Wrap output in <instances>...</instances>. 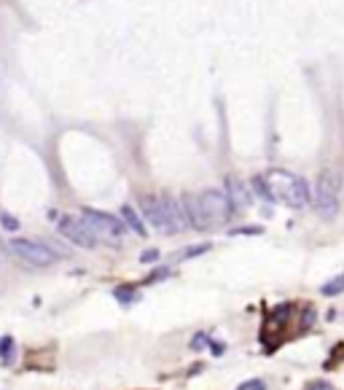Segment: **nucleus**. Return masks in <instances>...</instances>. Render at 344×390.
Instances as JSON below:
<instances>
[{"label":"nucleus","instance_id":"6ab92c4d","mask_svg":"<svg viewBox=\"0 0 344 390\" xmlns=\"http://www.w3.org/2000/svg\"><path fill=\"white\" fill-rule=\"evenodd\" d=\"M205 345H207V336H205V334H199L197 339H194V342H191V348H194V350L205 348Z\"/></svg>","mask_w":344,"mask_h":390},{"label":"nucleus","instance_id":"ddd939ff","mask_svg":"<svg viewBox=\"0 0 344 390\" xmlns=\"http://www.w3.org/2000/svg\"><path fill=\"white\" fill-rule=\"evenodd\" d=\"M237 390H266V382L264 379H248V382H242Z\"/></svg>","mask_w":344,"mask_h":390},{"label":"nucleus","instance_id":"a211bd4d","mask_svg":"<svg viewBox=\"0 0 344 390\" xmlns=\"http://www.w3.org/2000/svg\"><path fill=\"white\" fill-rule=\"evenodd\" d=\"M156 258H159V251H146V253L140 256V261H156Z\"/></svg>","mask_w":344,"mask_h":390},{"label":"nucleus","instance_id":"39448f33","mask_svg":"<svg viewBox=\"0 0 344 390\" xmlns=\"http://www.w3.org/2000/svg\"><path fill=\"white\" fill-rule=\"evenodd\" d=\"M8 251H11L16 258L27 261L30 267H52L59 261V253L54 251L52 245L38 240H27V237H16V240L8 242Z\"/></svg>","mask_w":344,"mask_h":390},{"label":"nucleus","instance_id":"6e6552de","mask_svg":"<svg viewBox=\"0 0 344 390\" xmlns=\"http://www.w3.org/2000/svg\"><path fill=\"white\" fill-rule=\"evenodd\" d=\"M226 197H229V202H231L234 210H248L253 202V194H251V188H248V183L239 180V178H234V175L226 178Z\"/></svg>","mask_w":344,"mask_h":390},{"label":"nucleus","instance_id":"f257e3e1","mask_svg":"<svg viewBox=\"0 0 344 390\" xmlns=\"http://www.w3.org/2000/svg\"><path fill=\"white\" fill-rule=\"evenodd\" d=\"M180 207H183L185 226L199 229V231L224 226L234 215V207L226 197V191H218V188H205L202 194H183Z\"/></svg>","mask_w":344,"mask_h":390},{"label":"nucleus","instance_id":"4468645a","mask_svg":"<svg viewBox=\"0 0 344 390\" xmlns=\"http://www.w3.org/2000/svg\"><path fill=\"white\" fill-rule=\"evenodd\" d=\"M304 390H333V385L331 382H326V379H312Z\"/></svg>","mask_w":344,"mask_h":390},{"label":"nucleus","instance_id":"dca6fc26","mask_svg":"<svg viewBox=\"0 0 344 390\" xmlns=\"http://www.w3.org/2000/svg\"><path fill=\"white\" fill-rule=\"evenodd\" d=\"M312 323H315V309L306 307V309H304V321H302V328H309Z\"/></svg>","mask_w":344,"mask_h":390},{"label":"nucleus","instance_id":"7ed1b4c3","mask_svg":"<svg viewBox=\"0 0 344 390\" xmlns=\"http://www.w3.org/2000/svg\"><path fill=\"white\" fill-rule=\"evenodd\" d=\"M140 202H143L146 221L159 234H180L185 229L183 207H180V202L175 200V197L161 194V197H143Z\"/></svg>","mask_w":344,"mask_h":390},{"label":"nucleus","instance_id":"1a4fd4ad","mask_svg":"<svg viewBox=\"0 0 344 390\" xmlns=\"http://www.w3.org/2000/svg\"><path fill=\"white\" fill-rule=\"evenodd\" d=\"M121 221H124V226H127V229H132L137 237H146V234H148L146 224L140 221L137 210H134V207H130V205H124V207H121Z\"/></svg>","mask_w":344,"mask_h":390},{"label":"nucleus","instance_id":"20e7f679","mask_svg":"<svg viewBox=\"0 0 344 390\" xmlns=\"http://www.w3.org/2000/svg\"><path fill=\"white\" fill-rule=\"evenodd\" d=\"M312 202H315V210H318L320 218L333 221L336 213H339V175L331 173V170L320 173Z\"/></svg>","mask_w":344,"mask_h":390},{"label":"nucleus","instance_id":"423d86ee","mask_svg":"<svg viewBox=\"0 0 344 390\" xmlns=\"http://www.w3.org/2000/svg\"><path fill=\"white\" fill-rule=\"evenodd\" d=\"M81 218L86 221V226L94 231V237L97 240H121L124 234H127V226H124V221L116 218V215L110 213H103V210H94V207H84V213Z\"/></svg>","mask_w":344,"mask_h":390},{"label":"nucleus","instance_id":"f8f14e48","mask_svg":"<svg viewBox=\"0 0 344 390\" xmlns=\"http://www.w3.org/2000/svg\"><path fill=\"white\" fill-rule=\"evenodd\" d=\"M11 352H13V339L11 336H3V339H0V358H3V361H8V358H11Z\"/></svg>","mask_w":344,"mask_h":390},{"label":"nucleus","instance_id":"2eb2a0df","mask_svg":"<svg viewBox=\"0 0 344 390\" xmlns=\"http://www.w3.org/2000/svg\"><path fill=\"white\" fill-rule=\"evenodd\" d=\"M0 221H3V226L11 229V231H13V229H19V224H16V218H11L8 213H0Z\"/></svg>","mask_w":344,"mask_h":390},{"label":"nucleus","instance_id":"0eeeda50","mask_svg":"<svg viewBox=\"0 0 344 390\" xmlns=\"http://www.w3.org/2000/svg\"><path fill=\"white\" fill-rule=\"evenodd\" d=\"M59 234L70 240L73 245H79V248H97V237H94V231L86 226V221L84 218H73V215H62L59 218Z\"/></svg>","mask_w":344,"mask_h":390},{"label":"nucleus","instance_id":"f3484780","mask_svg":"<svg viewBox=\"0 0 344 390\" xmlns=\"http://www.w3.org/2000/svg\"><path fill=\"white\" fill-rule=\"evenodd\" d=\"M205 251H210V245H199V248H188L183 253V258H191V256H199V253H205Z\"/></svg>","mask_w":344,"mask_h":390},{"label":"nucleus","instance_id":"aec40b11","mask_svg":"<svg viewBox=\"0 0 344 390\" xmlns=\"http://www.w3.org/2000/svg\"><path fill=\"white\" fill-rule=\"evenodd\" d=\"M6 253H8V245L0 240V258H6Z\"/></svg>","mask_w":344,"mask_h":390},{"label":"nucleus","instance_id":"9b49d317","mask_svg":"<svg viewBox=\"0 0 344 390\" xmlns=\"http://www.w3.org/2000/svg\"><path fill=\"white\" fill-rule=\"evenodd\" d=\"M251 188L261 197V200H266V202H272V194H269V186H266V180H264V175H256L251 180Z\"/></svg>","mask_w":344,"mask_h":390},{"label":"nucleus","instance_id":"f03ea898","mask_svg":"<svg viewBox=\"0 0 344 390\" xmlns=\"http://www.w3.org/2000/svg\"><path fill=\"white\" fill-rule=\"evenodd\" d=\"M272 202H282L293 210H302L309 205L312 194H309V183H306L302 175L288 173V170H269L264 175Z\"/></svg>","mask_w":344,"mask_h":390},{"label":"nucleus","instance_id":"9d476101","mask_svg":"<svg viewBox=\"0 0 344 390\" xmlns=\"http://www.w3.org/2000/svg\"><path fill=\"white\" fill-rule=\"evenodd\" d=\"M344 291V272L342 275H336V277H331L328 282H323L320 285V294L323 296H339Z\"/></svg>","mask_w":344,"mask_h":390}]
</instances>
